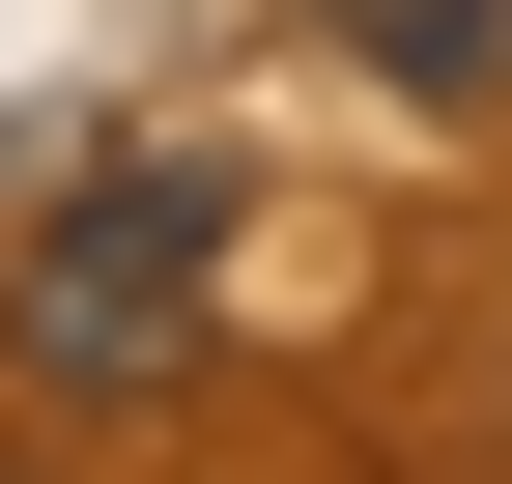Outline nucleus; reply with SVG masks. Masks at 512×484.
<instances>
[{
    "instance_id": "obj_2",
    "label": "nucleus",
    "mask_w": 512,
    "mask_h": 484,
    "mask_svg": "<svg viewBox=\"0 0 512 484\" xmlns=\"http://www.w3.org/2000/svg\"><path fill=\"white\" fill-rule=\"evenodd\" d=\"M342 29H370V86H427V114L512 86V0H342Z\"/></svg>"
},
{
    "instance_id": "obj_1",
    "label": "nucleus",
    "mask_w": 512,
    "mask_h": 484,
    "mask_svg": "<svg viewBox=\"0 0 512 484\" xmlns=\"http://www.w3.org/2000/svg\"><path fill=\"white\" fill-rule=\"evenodd\" d=\"M200 285H228V171L200 143L86 171V200L29 228V371L57 399H171V371H200Z\"/></svg>"
}]
</instances>
